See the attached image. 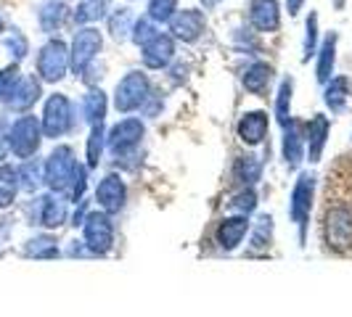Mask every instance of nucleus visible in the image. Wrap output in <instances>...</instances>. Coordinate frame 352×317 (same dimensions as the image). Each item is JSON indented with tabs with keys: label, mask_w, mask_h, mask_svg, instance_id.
I'll list each match as a JSON object with an SVG mask.
<instances>
[{
	"label": "nucleus",
	"mask_w": 352,
	"mask_h": 317,
	"mask_svg": "<svg viewBox=\"0 0 352 317\" xmlns=\"http://www.w3.org/2000/svg\"><path fill=\"white\" fill-rule=\"evenodd\" d=\"M143 132L146 130H143L141 119H122L120 124L111 127V132L106 138V145H109V151L114 156H122V154H127L130 148H135L141 143Z\"/></svg>",
	"instance_id": "10"
},
{
	"label": "nucleus",
	"mask_w": 352,
	"mask_h": 317,
	"mask_svg": "<svg viewBox=\"0 0 352 317\" xmlns=\"http://www.w3.org/2000/svg\"><path fill=\"white\" fill-rule=\"evenodd\" d=\"M24 254L32 257V259H53V257H58L56 238H53V235H37L32 241H27Z\"/></svg>",
	"instance_id": "27"
},
{
	"label": "nucleus",
	"mask_w": 352,
	"mask_h": 317,
	"mask_svg": "<svg viewBox=\"0 0 352 317\" xmlns=\"http://www.w3.org/2000/svg\"><path fill=\"white\" fill-rule=\"evenodd\" d=\"M326 244L334 251H347L352 246V211L336 207L326 217Z\"/></svg>",
	"instance_id": "9"
},
{
	"label": "nucleus",
	"mask_w": 352,
	"mask_h": 317,
	"mask_svg": "<svg viewBox=\"0 0 352 317\" xmlns=\"http://www.w3.org/2000/svg\"><path fill=\"white\" fill-rule=\"evenodd\" d=\"M148 95H151V82H148V77H146L143 71H130L122 82L117 85L114 106H117V111L127 114V111L141 108V106L148 101Z\"/></svg>",
	"instance_id": "3"
},
{
	"label": "nucleus",
	"mask_w": 352,
	"mask_h": 317,
	"mask_svg": "<svg viewBox=\"0 0 352 317\" xmlns=\"http://www.w3.org/2000/svg\"><path fill=\"white\" fill-rule=\"evenodd\" d=\"M11 154V145H8V119L0 117V161Z\"/></svg>",
	"instance_id": "42"
},
{
	"label": "nucleus",
	"mask_w": 352,
	"mask_h": 317,
	"mask_svg": "<svg viewBox=\"0 0 352 317\" xmlns=\"http://www.w3.org/2000/svg\"><path fill=\"white\" fill-rule=\"evenodd\" d=\"M336 40H339V37L331 32V35L323 40V45H320V53H318V69H316L318 82H329V77H331V71H334Z\"/></svg>",
	"instance_id": "22"
},
{
	"label": "nucleus",
	"mask_w": 352,
	"mask_h": 317,
	"mask_svg": "<svg viewBox=\"0 0 352 317\" xmlns=\"http://www.w3.org/2000/svg\"><path fill=\"white\" fill-rule=\"evenodd\" d=\"M19 80H21V71H19L16 64H11V67L0 69V101H3V104H6V101H8V95L14 93Z\"/></svg>",
	"instance_id": "39"
},
{
	"label": "nucleus",
	"mask_w": 352,
	"mask_h": 317,
	"mask_svg": "<svg viewBox=\"0 0 352 317\" xmlns=\"http://www.w3.org/2000/svg\"><path fill=\"white\" fill-rule=\"evenodd\" d=\"M173 58H175V40L170 35L151 37V40L143 45V64H146L148 69H164Z\"/></svg>",
	"instance_id": "12"
},
{
	"label": "nucleus",
	"mask_w": 352,
	"mask_h": 317,
	"mask_svg": "<svg viewBox=\"0 0 352 317\" xmlns=\"http://www.w3.org/2000/svg\"><path fill=\"white\" fill-rule=\"evenodd\" d=\"M0 30H3V21H0Z\"/></svg>",
	"instance_id": "46"
},
{
	"label": "nucleus",
	"mask_w": 352,
	"mask_h": 317,
	"mask_svg": "<svg viewBox=\"0 0 352 317\" xmlns=\"http://www.w3.org/2000/svg\"><path fill=\"white\" fill-rule=\"evenodd\" d=\"M72 104L64 93H56L45 101V108H43V135L45 138H61L64 132L72 130Z\"/></svg>",
	"instance_id": "4"
},
{
	"label": "nucleus",
	"mask_w": 352,
	"mask_h": 317,
	"mask_svg": "<svg viewBox=\"0 0 352 317\" xmlns=\"http://www.w3.org/2000/svg\"><path fill=\"white\" fill-rule=\"evenodd\" d=\"M40 95H43V90H40V82H37L35 77H21L16 82V88H14V93L8 95L6 106L11 111H30L37 104Z\"/></svg>",
	"instance_id": "15"
},
{
	"label": "nucleus",
	"mask_w": 352,
	"mask_h": 317,
	"mask_svg": "<svg viewBox=\"0 0 352 317\" xmlns=\"http://www.w3.org/2000/svg\"><path fill=\"white\" fill-rule=\"evenodd\" d=\"M177 14V0H151L148 3V16L154 19V21H170V19Z\"/></svg>",
	"instance_id": "37"
},
{
	"label": "nucleus",
	"mask_w": 352,
	"mask_h": 317,
	"mask_svg": "<svg viewBox=\"0 0 352 317\" xmlns=\"http://www.w3.org/2000/svg\"><path fill=\"white\" fill-rule=\"evenodd\" d=\"M43 143V124L37 117H19L16 122L8 127V145L11 154L19 158H32Z\"/></svg>",
	"instance_id": "1"
},
{
	"label": "nucleus",
	"mask_w": 352,
	"mask_h": 317,
	"mask_svg": "<svg viewBox=\"0 0 352 317\" xmlns=\"http://www.w3.org/2000/svg\"><path fill=\"white\" fill-rule=\"evenodd\" d=\"M270 77H273V69L267 64H263V61H257V64H252L244 71V88L249 93H254V95H263L267 85H270Z\"/></svg>",
	"instance_id": "24"
},
{
	"label": "nucleus",
	"mask_w": 352,
	"mask_h": 317,
	"mask_svg": "<svg viewBox=\"0 0 352 317\" xmlns=\"http://www.w3.org/2000/svg\"><path fill=\"white\" fill-rule=\"evenodd\" d=\"M230 207L239 211V214H249V211H254V207H257V193H254L252 188H244L241 193L233 198Z\"/></svg>",
	"instance_id": "41"
},
{
	"label": "nucleus",
	"mask_w": 352,
	"mask_h": 317,
	"mask_svg": "<svg viewBox=\"0 0 352 317\" xmlns=\"http://www.w3.org/2000/svg\"><path fill=\"white\" fill-rule=\"evenodd\" d=\"M347 88H350L347 77H336V80L329 82V88H326V93H323V101H326V106H329L334 114L344 111V106H347V95H350Z\"/></svg>",
	"instance_id": "25"
},
{
	"label": "nucleus",
	"mask_w": 352,
	"mask_h": 317,
	"mask_svg": "<svg viewBox=\"0 0 352 317\" xmlns=\"http://www.w3.org/2000/svg\"><path fill=\"white\" fill-rule=\"evenodd\" d=\"M64 16H67V5H64L61 0H51V3H45L43 11H40V27H43L45 32H53V30L61 27Z\"/></svg>",
	"instance_id": "28"
},
{
	"label": "nucleus",
	"mask_w": 352,
	"mask_h": 317,
	"mask_svg": "<svg viewBox=\"0 0 352 317\" xmlns=\"http://www.w3.org/2000/svg\"><path fill=\"white\" fill-rule=\"evenodd\" d=\"M170 30H173V37H177V40L194 43L204 32V16L196 8H183L170 19Z\"/></svg>",
	"instance_id": "11"
},
{
	"label": "nucleus",
	"mask_w": 352,
	"mask_h": 317,
	"mask_svg": "<svg viewBox=\"0 0 352 317\" xmlns=\"http://www.w3.org/2000/svg\"><path fill=\"white\" fill-rule=\"evenodd\" d=\"M318 43V16L310 14L307 24H305V43H302V61H310V56H316Z\"/></svg>",
	"instance_id": "38"
},
{
	"label": "nucleus",
	"mask_w": 352,
	"mask_h": 317,
	"mask_svg": "<svg viewBox=\"0 0 352 317\" xmlns=\"http://www.w3.org/2000/svg\"><path fill=\"white\" fill-rule=\"evenodd\" d=\"M133 24H135V19L130 14V8H120V11H114V16L109 19V30H111L114 40H124L127 32H133Z\"/></svg>",
	"instance_id": "33"
},
{
	"label": "nucleus",
	"mask_w": 352,
	"mask_h": 317,
	"mask_svg": "<svg viewBox=\"0 0 352 317\" xmlns=\"http://www.w3.org/2000/svg\"><path fill=\"white\" fill-rule=\"evenodd\" d=\"M313 193H316V177L310 172H302L294 183L292 201H289V214L300 228L302 241H305V230H307V220H310V209H313Z\"/></svg>",
	"instance_id": "5"
},
{
	"label": "nucleus",
	"mask_w": 352,
	"mask_h": 317,
	"mask_svg": "<svg viewBox=\"0 0 352 317\" xmlns=\"http://www.w3.org/2000/svg\"><path fill=\"white\" fill-rule=\"evenodd\" d=\"M19 172V188L27 191V193H35L37 188L45 183L43 180V164L37 158H24V164L16 167Z\"/></svg>",
	"instance_id": "21"
},
{
	"label": "nucleus",
	"mask_w": 352,
	"mask_h": 317,
	"mask_svg": "<svg viewBox=\"0 0 352 317\" xmlns=\"http://www.w3.org/2000/svg\"><path fill=\"white\" fill-rule=\"evenodd\" d=\"M67 222V204L58 196H40L37 198V214L32 217V225L43 228H61Z\"/></svg>",
	"instance_id": "13"
},
{
	"label": "nucleus",
	"mask_w": 352,
	"mask_h": 317,
	"mask_svg": "<svg viewBox=\"0 0 352 317\" xmlns=\"http://www.w3.org/2000/svg\"><path fill=\"white\" fill-rule=\"evenodd\" d=\"M283 158H286V167H289V169H297L302 164V158H305L300 124L292 122V119L286 124V135H283Z\"/></svg>",
	"instance_id": "20"
},
{
	"label": "nucleus",
	"mask_w": 352,
	"mask_h": 317,
	"mask_svg": "<svg viewBox=\"0 0 352 317\" xmlns=\"http://www.w3.org/2000/svg\"><path fill=\"white\" fill-rule=\"evenodd\" d=\"M106 95L104 90H90L88 95L82 98V114H85V122L90 124H101L106 117Z\"/></svg>",
	"instance_id": "26"
},
{
	"label": "nucleus",
	"mask_w": 352,
	"mask_h": 317,
	"mask_svg": "<svg viewBox=\"0 0 352 317\" xmlns=\"http://www.w3.org/2000/svg\"><path fill=\"white\" fill-rule=\"evenodd\" d=\"M85 188H88V167H82V164H77L74 167V175H72V183L69 188L64 191V196L69 198V201H82V196H85Z\"/></svg>",
	"instance_id": "35"
},
{
	"label": "nucleus",
	"mask_w": 352,
	"mask_h": 317,
	"mask_svg": "<svg viewBox=\"0 0 352 317\" xmlns=\"http://www.w3.org/2000/svg\"><path fill=\"white\" fill-rule=\"evenodd\" d=\"M67 69H69V48L61 40L45 43L37 56V74L45 82H58V80H64Z\"/></svg>",
	"instance_id": "6"
},
{
	"label": "nucleus",
	"mask_w": 352,
	"mask_h": 317,
	"mask_svg": "<svg viewBox=\"0 0 352 317\" xmlns=\"http://www.w3.org/2000/svg\"><path fill=\"white\" fill-rule=\"evenodd\" d=\"M19 193V172L11 164H0V209H8Z\"/></svg>",
	"instance_id": "23"
},
{
	"label": "nucleus",
	"mask_w": 352,
	"mask_h": 317,
	"mask_svg": "<svg viewBox=\"0 0 352 317\" xmlns=\"http://www.w3.org/2000/svg\"><path fill=\"white\" fill-rule=\"evenodd\" d=\"M104 145H106L104 127H101V124H93V132H90V138H88V167L90 169L98 167L101 154H104Z\"/></svg>",
	"instance_id": "34"
},
{
	"label": "nucleus",
	"mask_w": 352,
	"mask_h": 317,
	"mask_svg": "<svg viewBox=\"0 0 352 317\" xmlns=\"http://www.w3.org/2000/svg\"><path fill=\"white\" fill-rule=\"evenodd\" d=\"M247 230H249V217H247V214H236V217L223 220V225L217 228V244H220V248L233 251V248L244 241Z\"/></svg>",
	"instance_id": "17"
},
{
	"label": "nucleus",
	"mask_w": 352,
	"mask_h": 317,
	"mask_svg": "<svg viewBox=\"0 0 352 317\" xmlns=\"http://www.w3.org/2000/svg\"><path fill=\"white\" fill-rule=\"evenodd\" d=\"M106 14V0H82L74 11V21L77 24H88V21H98Z\"/></svg>",
	"instance_id": "32"
},
{
	"label": "nucleus",
	"mask_w": 352,
	"mask_h": 317,
	"mask_svg": "<svg viewBox=\"0 0 352 317\" xmlns=\"http://www.w3.org/2000/svg\"><path fill=\"white\" fill-rule=\"evenodd\" d=\"M239 138L247 145H260L267 135V114L265 111H249L239 119Z\"/></svg>",
	"instance_id": "18"
},
{
	"label": "nucleus",
	"mask_w": 352,
	"mask_h": 317,
	"mask_svg": "<svg viewBox=\"0 0 352 317\" xmlns=\"http://www.w3.org/2000/svg\"><path fill=\"white\" fill-rule=\"evenodd\" d=\"M292 90H294V82L283 80L281 88H278V98H276V117H278V124H283V127L292 119Z\"/></svg>",
	"instance_id": "31"
},
{
	"label": "nucleus",
	"mask_w": 352,
	"mask_h": 317,
	"mask_svg": "<svg viewBox=\"0 0 352 317\" xmlns=\"http://www.w3.org/2000/svg\"><path fill=\"white\" fill-rule=\"evenodd\" d=\"M302 3H305V0H286V8H289V14H292V16H297V14H300Z\"/></svg>",
	"instance_id": "44"
},
{
	"label": "nucleus",
	"mask_w": 352,
	"mask_h": 317,
	"mask_svg": "<svg viewBox=\"0 0 352 317\" xmlns=\"http://www.w3.org/2000/svg\"><path fill=\"white\" fill-rule=\"evenodd\" d=\"M249 19L260 32H276L281 27V14L276 0H254L249 8Z\"/></svg>",
	"instance_id": "16"
},
{
	"label": "nucleus",
	"mask_w": 352,
	"mask_h": 317,
	"mask_svg": "<svg viewBox=\"0 0 352 317\" xmlns=\"http://www.w3.org/2000/svg\"><path fill=\"white\" fill-rule=\"evenodd\" d=\"M85 217H88V204H85V201H80V209L74 211L72 225H82V222H85Z\"/></svg>",
	"instance_id": "43"
},
{
	"label": "nucleus",
	"mask_w": 352,
	"mask_h": 317,
	"mask_svg": "<svg viewBox=\"0 0 352 317\" xmlns=\"http://www.w3.org/2000/svg\"><path fill=\"white\" fill-rule=\"evenodd\" d=\"M329 130L331 124L323 114H316L310 124H307V156H310V164H318L320 161V154L326 148V138H329Z\"/></svg>",
	"instance_id": "19"
},
{
	"label": "nucleus",
	"mask_w": 352,
	"mask_h": 317,
	"mask_svg": "<svg viewBox=\"0 0 352 317\" xmlns=\"http://www.w3.org/2000/svg\"><path fill=\"white\" fill-rule=\"evenodd\" d=\"M157 21L151 16H141V19H135V24H133V43L135 45H146L151 37H157Z\"/></svg>",
	"instance_id": "36"
},
{
	"label": "nucleus",
	"mask_w": 352,
	"mask_h": 317,
	"mask_svg": "<svg viewBox=\"0 0 352 317\" xmlns=\"http://www.w3.org/2000/svg\"><path fill=\"white\" fill-rule=\"evenodd\" d=\"M270 238H273V217H270V214H263V217L257 220L254 235H252V254L265 251V248L270 246Z\"/></svg>",
	"instance_id": "30"
},
{
	"label": "nucleus",
	"mask_w": 352,
	"mask_h": 317,
	"mask_svg": "<svg viewBox=\"0 0 352 317\" xmlns=\"http://www.w3.org/2000/svg\"><path fill=\"white\" fill-rule=\"evenodd\" d=\"M124 198H127V191H124V183L117 175H109L101 180V185L96 188V201L98 207L106 211V214H114L124 207Z\"/></svg>",
	"instance_id": "14"
},
{
	"label": "nucleus",
	"mask_w": 352,
	"mask_h": 317,
	"mask_svg": "<svg viewBox=\"0 0 352 317\" xmlns=\"http://www.w3.org/2000/svg\"><path fill=\"white\" fill-rule=\"evenodd\" d=\"M85 228V246L90 254H109L114 246V225L106 211H93L82 222Z\"/></svg>",
	"instance_id": "7"
},
{
	"label": "nucleus",
	"mask_w": 352,
	"mask_h": 317,
	"mask_svg": "<svg viewBox=\"0 0 352 317\" xmlns=\"http://www.w3.org/2000/svg\"><path fill=\"white\" fill-rule=\"evenodd\" d=\"M74 167H77V158H74V151H72L69 145L53 148L51 156L45 158V164H43V180H45V185L51 188L53 193H64L69 188Z\"/></svg>",
	"instance_id": "2"
},
{
	"label": "nucleus",
	"mask_w": 352,
	"mask_h": 317,
	"mask_svg": "<svg viewBox=\"0 0 352 317\" xmlns=\"http://www.w3.org/2000/svg\"><path fill=\"white\" fill-rule=\"evenodd\" d=\"M263 175V164L257 161V156H241L239 158V164H236V180L241 183V185H254L257 180Z\"/></svg>",
	"instance_id": "29"
},
{
	"label": "nucleus",
	"mask_w": 352,
	"mask_h": 317,
	"mask_svg": "<svg viewBox=\"0 0 352 317\" xmlns=\"http://www.w3.org/2000/svg\"><path fill=\"white\" fill-rule=\"evenodd\" d=\"M6 48L11 51V56L16 61H21L27 56V51H30V43H27V37L21 35V32H11V35L6 37Z\"/></svg>",
	"instance_id": "40"
},
{
	"label": "nucleus",
	"mask_w": 352,
	"mask_h": 317,
	"mask_svg": "<svg viewBox=\"0 0 352 317\" xmlns=\"http://www.w3.org/2000/svg\"><path fill=\"white\" fill-rule=\"evenodd\" d=\"M201 3H204L207 8H212V5H217V0H201Z\"/></svg>",
	"instance_id": "45"
},
{
	"label": "nucleus",
	"mask_w": 352,
	"mask_h": 317,
	"mask_svg": "<svg viewBox=\"0 0 352 317\" xmlns=\"http://www.w3.org/2000/svg\"><path fill=\"white\" fill-rule=\"evenodd\" d=\"M101 32L93 30V27H85L80 30L74 40H72V51H69V67L74 69V74H85L88 67L93 64L96 53L101 51Z\"/></svg>",
	"instance_id": "8"
}]
</instances>
